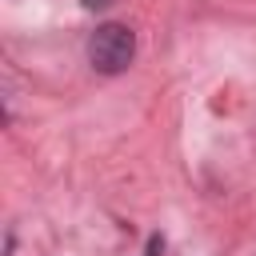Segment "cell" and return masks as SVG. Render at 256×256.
Returning a JSON list of instances; mask_svg holds the SVG:
<instances>
[{
  "instance_id": "1",
  "label": "cell",
  "mask_w": 256,
  "mask_h": 256,
  "mask_svg": "<svg viewBox=\"0 0 256 256\" xmlns=\"http://www.w3.org/2000/svg\"><path fill=\"white\" fill-rule=\"evenodd\" d=\"M132 56H136V36H132L128 24H100L88 40V60H92L96 72L116 76L132 64Z\"/></svg>"
},
{
  "instance_id": "2",
  "label": "cell",
  "mask_w": 256,
  "mask_h": 256,
  "mask_svg": "<svg viewBox=\"0 0 256 256\" xmlns=\"http://www.w3.org/2000/svg\"><path fill=\"white\" fill-rule=\"evenodd\" d=\"M84 8H108V4H116V0H80Z\"/></svg>"
},
{
  "instance_id": "3",
  "label": "cell",
  "mask_w": 256,
  "mask_h": 256,
  "mask_svg": "<svg viewBox=\"0 0 256 256\" xmlns=\"http://www.w3.org/2000/svg\"><path fill=\"white\" fill-rule=\"evenodd\" d=\"M148 256H160V236H152V244H148Z\"/></svg>"
}]
</instances>
